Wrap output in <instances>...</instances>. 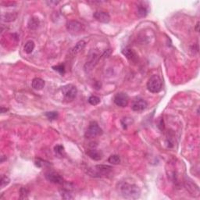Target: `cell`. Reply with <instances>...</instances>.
I'll return each instance as SVG.
<instances>
[{"mask_svg": "<svg viewBox=\"0 0 200 200\" xmlns=\"http://www.w3.org/2000/svg\"><path fill=\"white\" fill-rule=\"evenodd\" d=\"M98 60H99V56L96 54H93L92 56H91V58H90L89 61H88V62H87L85 67H87V66H88V67L89 68L90 70H91V68H92L93 67H95V64L97 63Z\"/></svg>", "mask_w": 200, "mask_h": 200, "instance_id": "cell-18", "label": "cell"}, {"mask_svg": "<svg viewBox=\"0 0 200 200\" xmlns=\"http://www.w3.org/2000/svg\"><path fill=\"white\" fill-rule=\"evenodd\" d=\"M85 45H86V42H85V41H83V40L79 41V42H77L75 45H74V48L71 49V52H72L73 54H77V53H80L81 50L84 49V48L85 47Z\"/></svg>", "mask_w": 200, "mask_h": 200, "instance_id": "cell-15", "label": "cell"}, {"mask_svg": "<svg viewBox=\"0 0 200 200\" xmlns=\"http://www.w3.org/2000/svg\"><path fill=\"white\" fill-rule=\"evenodd\" d=\"M35 46V42H33V41H31V40L27 41L24 47V52H25L27 54H30L32 52L34 51Z\"/></svg>", "mask_w": 200, "mask_h": 200, "instance_id": "cell-17", "label": "cell"}, {"mask_svg": "<svg viewBox=\"0 0 200 200\" xmlns=\"http://www.w3.org/2000/svg\"><path fill=\"white\" fill-rule=\"evenodd\" d=\"M45 116L48 117L49 120H56L58 117V113L57 112H47L45 114Z\"/></svg>", "mask_w": 200, "mask_h": 200, "instance_id": "cell-26", "label": "cell"}, {"mask_svg": "<svg viewBox=\"0 0 200 200\" xmlns=\"http://www.w3.org/2000/svg\"><path fill=\"white\" fill-rule=\"evenodd\" d=\"M61 196H62V198H64V199H73V198H74V197L71 195V194L70 193L69 191L67 190H63L62 192H61Z\"/></svg>", "mask_w": 200, "mask_h": 200, "instance_id": "cell-24", "label": "cell"}, {"mask_svg": "<svg viewBox=\"0 0 200 200\" xmlns=\"http://www.w3.org/2000/svg\"><path fill=\"white\" fill-rule=\"evenodd\" d=\"M67 28L71 34L78 35L81 32L83 31L84 26L78 21H71L67 24Z\"/></svg>", "mask_w": 200, "mask_h": 200, "instance_id": "cell-6", "label": "cell"}, {"mask_svg": "<svg viewBox=\"0 0 200 200\" xmlns=\"http://www.w3.org/2000/svg\"><path fill=\"white\" fill-rule=\"evenodd\" d=\"M87 155L95 161H99L103 158V153L101 151H99L95 149H92L87 152Z\"/></svg>", "mask_w": 200, "mask_h": 200, "instance_id": "cell-11", "label": "cell"}, {"mask_svg": "<svg viewBox=\"0 0 200 200\" xmlns=\"http://www.w3.org/2000/svg\"><path fill=\"white\" fill-rule=\"evenodd\" d=\"M110 53H111L110 49L106 50V51L104 53V54L103 55V56H104V57H108V56H109V54H110Z\"/></svg>", "mask_w": 200, "mask_h": 200, "instance_id": "cell-28", "label": "cell"}, {"mask_svg": "<svg viewBox=\"0 0 200 200\" xmlns=\"http://www.w3.org/2000/svg\"><path fill=\"white\" fill-rule=\"evenodd\" d=\"M114 103L120 107H126L129 103V97L124 92H120L116 94L114 99Z\"/></svg>", "mask_w": 200, "mask_h": 200, "instance_id": "cell-7", "label": "cell"}, {"mask_svg": "<svg viewBox=\"0 0 200 200\" xmlns=\"http://www.w3.org/2000/svg\"><path fill=\"white\" fill-rule=\"evenodd\" d=\"M148 103L146 100L142 99H137L133 102L131 105V109L135 112H142L147 108Z\"/></svg>", "mask_w": 200, "mask_h": 200, "instance_id": "cell-8", "label": "cell"}, {"mask_svg": "<svg viewBox=\"0 0 200 200\" xmlns=\"http://www.w3.org/2000/svg\"><path fill=\"white\" fill-rule=\"evenodd\" d=\"M113 167L108 165H96L92 168L88 170V173L91 177L95 178H101V177L106 176L112 171Z\"/></svg>", "mask_w": 200, "mask_h": 200, "instance_id": "cell-2", "label": "cell"}, {"mask_svg": "<svg viewBox=\"0 0 200 200\" xmlns=\"http://www.w3.org/2000/svg\"><path fill=\"white\" fill-rule=\"evenodd\" d=\"M16 16H17L16 13H7L6 14L2 15V19L5 22H12L16 20Z\"/></svg>", "mask_w": 200, "mask_h": 200, "instance_id": "cell-16", "label": "cell"}, {"mask_svg": "<svg viewBox=\"0 0 200 200\" xmlns=\"http://www.w3.org/2000/svg\"><path fill=\"white\" fill-rule=\"evenodd\" d=\"M122 53H123V56H124L127 59H129V60H135V59L136 58V55H135V53H134V51H133L131 49H123L122 50Z\"/></svg>", "mask_w": 200, "mask_h": 200, "instance_id": "cell-13", "label": "cell"}, {"mask_svg": "<svg viewBox=\"0 0 200 200\" xmlns=\"http://www.w3.org/2000/svg\"><path fill=\"white\" fill-rule=\"evenodd\" d=\"M53 69L54 71H56L59 73H60L61 74H64V73H65V68H64L63 65L55 66V67H53Z\"/></svg>", "mask_w": 200, "mask_h": 200, "instance_id": "cell-27", "label": "cell"}, {"mask_svg": "<svg viewBox=\"0 0 200 200\" xmlns=\"http://www.w3.org/2000/svg\"><path fill=\"white\" fill-rule=\"evenodd\" d=\"M7 111H8V109H7V108H5V107L1 108V113H2V114L7 113Z\"/></svg>", "mask_w": 200, "mask_h": 200, "instance_id": "cell-29", "label": "cell"}, {"mask_svg": "<svg viewBox=\"0 0 200 200\" xmlns=\"http://www.w3.org/2000/svg\"><path fill=\"white\" fill-rule=\"evenodd\" d=\"M61 91L66 100H67V101H73L77 94V88L71 84L63 86L61 88Z\"/></svg>", "mask_w": 200, "mask_h": 200, "instance_id": "cell-5", "label": "cell"}, {"mask_svg": "<svg viewBox=\"0 0 200 200\" xmlns=\"http://www.w3.org/2000/svg\"><path fill=\"white\" fill-rule=\"evenodd\" d=\"M45 86V81L42 80L40 77H36V78L33 79L31 82V87L34 88L35 90H42Z\"/></svg>", "mask_w": 200, "mask_h": 200, "instance_id": "cell-12", "label": "cell"}, {"mask_svg": "<svg viewBox=\"0 0 200 200\" xmlns=\"http://www.w3.org/2000/svg\"><path fill=\"white\" fill-rule=\"evenodd\" d=\"M20 193H21V197L20 198H27V197H28V195H29V191L28 189L27 188H21V190H20Z\"/></svg>", "mask_w": 200, "mask_h": 200, "instance_id": "cell-23", "label": "cell"}, {"mask_svg": "<svg viewBox=\"0 0 200 200\" xmlns=\"http://www.w3.org/2000/svg\"><path fill=\"white\" fill-rule=\"evenodd\" d=\"M147 88L150 92L158 93L163 88V81L158 75H152L147 82Z\"/></svg>", "mask_w": 200, "mask_h": 200, "instance_id": "cell-3", "label": "cell"}, {"mask_svg": "<svg viewBox=\"0 0 200 200\" xmlns=\"http://www.w3.org/2000/svg\"><path fill=\"white\" fill-rule=\"evenodd\" d=\"M120 192L122 196L128 199H137L141 195V190L138 186L128 183H124L120 186Z\"/></svg>", "mask_w": 200, "mask_h": 200, "instance_id": "cell-1", "label": "cell"}, {"mask_svg": "<svg viewBox=\"0 0 200 200\" xmlns=\"http://www.w3.org/2000/svg\"><path fill=\"white\" fill-rule=\"evenodd\" d=\"M63 149H64L63 147L62 146H60V145H57V146H55L54 148L55 153H56L57 156H61L63 155Z\"/></svg>", "mask_w": 200, "mask_h": 200, "instance_id": "cell-25", "label": "cell"}, {"mask_svg": "<svg viewBox=\"0 0 200 200\" xmlns=\"http://www.w3.org/2000/svg\"><path fill=\"white\" fill-rule=\"evenodd\" d=\"M198 26H199V22H198L197 23V24H196V31H198Z\"/></svg>", "mask_w": 200, "mask_h": 200, "instance_id": "cell-30", "label": "cell"}, {"mask_svg": "<svg viewBox=\"0 0 200 200\" xmlns=\"http://www.w3.org/2000/svg\"><path fill=\"white\" fill-rule=\"evenodd\" d=\"M100 98H99L98 96L95 95H91L90 96L89 99H88V103H90L92 106H96V105L99 104L100 103Z\"/></svg>", "mask_w": 200, "mask_h": 200, "instance_id": "cell-21", "label": "cell"}, {"mask_svg": "<svg viewBox=\"0 0 200 200\" xmlns=\"http://www.w3.org/2000/svg\"><path fill=\"white\" fill-rule=\"evenodd\" d=\"M148 12H149V10H148V7H146L145 5H140L138 6V16H140V17H145L146 15L148 14Z\"/></svg>", "mask_w": 200, "mask_h": 200, "instance_id": "cell-19", "label": "cell"}, {"mask_svg": "<svg viewBox=\"0 0 200 200\" xmlns=\"http://www.w3.org/2000/svg\"><path fill=\"white\" fill-rule=\"evenodd\" d=\"M40 21H39V18L37 17H30L29 20L28 24H27V27L30 30H36L39 27Z\"/></svg>", "mask_w": 200, "mask_h": 200, "instance_id": "cell-14", "label": "cell"}, {"mask_svg": "<svg viewBox=\"0 0 200 200\" xmlns=\"http://www.w3.org/2000/svg\"><path fill=\"white\" fill-rule=\"evenodd\" d=\"M103 134V130L99 126L97 122L91 121L85 132V137L88 138H95Z\"/></svg>", "mask_w": 200, "mask_h": 200, "instance_id": "cell-4", "label": "cell"}, {"mask_svg": "<svg viewBox=\"0 0 200 200\" xmlns=\"http://www.w3.org/2000/svg\"><path fill=\"white\" fill-rule=\"evenodd\" d=\"M93 17L97 21L103 24H107L110 21V16L108 13L104 11H96L93 14Z\"/></svg>", "mask_w": 200, "mask_h": 200, "instance_id": "cell-10", "label": "cell"}, {"mask_svg": "<svg viewBox=\"0 0 200 200\" xmlns=\"http://www.w3.org/2000/svg\"><path fill=\"white\" fill-rule=\"evenodd\" d=\"M10 182V179L7 176H2V178H1V181H0V186H1V188H3L5 186L8 185L9 183Z\"/></svg>", "mask_w": 200, "mask_h": 200, "instance_id": "cell-22", "label": "cell"}, {"mask_svg": "<svg viewBox=\"0 0 200 200\" xmlns=\"http://www.w3.org/2000/svg\"><path fill=\"white\" fill-rule=\"evenodd\" d=\"M108 162L111 164L117 165L120 163V158L118 155H112L108 159Z\"/></svg>", "mask_w": 200, "mask_h": 200, "instance_id": "cell-20", "label": "cell"}, {"mask_svg": "<svg viewBox=\"0 0 200 200\" xmlns=\"http://www.w3.org/2000/svg\"><path fill=\"white\" fill-rule=\"evenodd\" d=\"M45 178L53 184H62L63 183V178L59 174L54 171H49L45 174Z\"/></svg>", "mask_w": 200, "mask_h": 200, "instance_id": "cell-9", "label": "cell"}]
</instances>
